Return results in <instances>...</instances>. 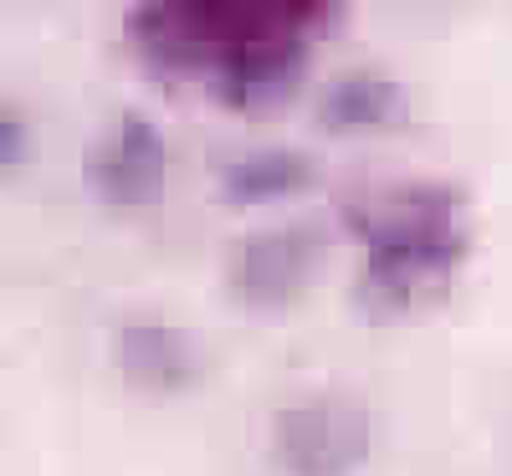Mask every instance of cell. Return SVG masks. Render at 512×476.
Wrapping results in <instances>:
<instances>
[{"label": "cell", "instance_id": "1", "mask_svg": "<svg viewBox=\"0 0 512 476\" xmlns=\"http://www.w3.org/2000/svg\"><path fill=\"white\" fill-rule=\"evenodd\" d=\"M359 302L400 318L431 302L472 256V205L446 180H405L354 210Z\"/></svg>", "mask_w": 512, "mask_h": 476}, {"label": "cell", "instance_id": "2", "mask_svg": "<svg viewBox=\"0 0 512 476\" xmlns=\"http://www.w3.org/2000/svg\"><path fill=\"white\" fill-rule=\"evenodd\" d=\"M333 21V6H221V57L205 88L221 108L256 118L292 103L308 82L313 41Z\"/></svg>", "mask_w": 512, "mask_h": 476}, {"label": "cell", "instance_id": "3", "mask_svg": "<svg viewBox=\"0 0 512 476\" xmlns=\"http://www.w3.org/2000/svg\"><path fill=\"white\" fill-rule=\"evenodd\" d=\"M328 256H333V226L318 221V215L251 226L226 251L221 287L231 297V308L256 313V318H277V313H292L313 292Z\"/></svg>", "mask_w": 512, "mask_h": 476}, {"label": "cell", "instance_id": "4", "mask_svg": "<svg viewBox=\"0 0 512 476\" xmlns=\"http://www.w3.org/2000/svg\"><path fill=\"white\" fill-rule=\"evenodd\" d=\"M374 456V415L344 389L292 395L267 420V461L282 476H359Z\"/></svg>", "mask_w": 512, "mask_h": 476}, {"label": "cell", "instance_id": "5", "mask_svg": "<svg viewBox=\"0 0 512 476\" xmlns=\"http://www.w3.org/2000/svg\"><path fill=\"white\" fill-rule=\"evenodd\" d=\"M82 190L113 221H134V215L159 210V200L169 190L164 128L144 108L113 113V123L82 154Z\"/></svg>", "mask_w": 512, "mask_h": 476}, {"label": "cell", "instance_id": "6", "mask_svg": "<svg viewBox=\"0 0 512 476\" xmlns=\"http://www.w3.org/2000/svg\"><path fill=\"white\" fill-rule=\"evenodd\" d=\"M108 364L128 395L144 400H185L210 374L205 338L164 313H123L108 328Z\"/></svg>", "mask_w": 512, "mask_h": 476}, {"label": "cell", "instance_id": "7", "mask_svg": "<svg viewBox=\"0 0 512 476\" xmlns=\"http://www.w3.org/2000/svg\"><path fill=\"white\" fill-rule=\"evenodd\" d=\"M128 41L149 72L159 77H210L216 67V52H221V16L216 6L205 0H185V6H134L123 21Z\"/></svg>", "mask_w": 512, "mask_h": 476}, {"label": "cell", "instance_id": "8", "mask_svg": "<svg viewBox=\"0 0 512 476\" xmlns=\"http://www.w3.org/2000/svg\"><path fill=\"white\" fill-rule=\"evenodd\" d=\"M410 113V93L400 77L379 67H344L313 93V123L328 139H374L400 128Z\"/></svg>", "mask_w": 512, "mask_h": 476}, {"label": "cell", "instance_id": "9", "mask_svg": "<svg viewBox=\"0 0 512 476\" xmlns=\"http://www.w3.org/2000/svg\"><path fill=\"white\" fill-rule=\"evenodd\" d=\"M323 180V169L308 149L297 144H251L231 154L216 175V195L231 210H277L313 195Z\"/></svg>", "mask_w": 512, "mask_h": 476}, {"label": "cell", "instance_id": "10", "mask_svg": "<svg viewBox=\"0 0 512 476\" xmlns=\"http://www.w3.org/2000/svg\"><path fill=\"white\" fill-rule=\"evenodd\" d=\"M31 159V118L16 108H0V175L16 180Z\"/></svg>", "mask_w": 512, "mask_h": 476}]
</instances>
